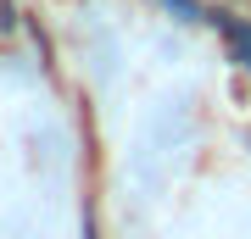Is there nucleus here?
<instances>
[{"instance_id":"nucleus-3","label":"nucleus","mask_w":251,"mask_h":239,"mask_svg":"<svg viewBox=\"0 0 251 239\" xmlns=\"http://www.w3.org/2000/svg\"><path fill=\"white\" fill-rule=\"evenodd\" d=\"M0 11H6V0H0Z\"/></svg>"},{"instance_id":"nucleus-1","label":"nucleus","mask_w":251,"mask_h":239,"mask_svg":"<svg viewBox=\"0 0 251 239\" xmlns=\"http://www.w3.org/2000/svg\"><path fill=\"white\" fill-rule=\"evenodd\" d=\"M212 22L224 28V39H229V50H234V62H240V67L251 72V22H246V17H229V11H218Z\"/></svg>"},{"instance_id":"nucleus-2","label":"nucleus","mask_w":251,"mask_h":239,"mask_svg":"<svg viewBox=\"0 0 251 239\" xmlns=\"http://www.w3.org/2000/svg\"><path fill=\"white\" fill-rule=\"evenodd\" d=\"M162 6H173V11H179L184 22H212V17H206V11L196 6V0H162Z\"/></svg>"}]
</instances>
